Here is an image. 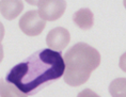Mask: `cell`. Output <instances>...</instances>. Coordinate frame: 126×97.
Here are the masks:
<instances>
[{
    "label": "cell",
    "mask_w": 126,
    "mask_h": 97,
    "mask_svg": "<svg viewBox=\"0 0 126 97\" xmlns=\"http://www.w3.org/2000/svg\"><path fill=\"white\" fill-rule=\"evenodd\" d=\"M65 62L61 51L50 48L34 52L12 68L5 81L14 84L26 95H34L48 83L61 78Z\"/></svg>",
    "instance_id": "obj_1"
},
{
    "label": "cell",
    "mask_w": 126,
    "mask_h": 97,
    "mask_svg": "<svg viewBox=\"0 0 126 97\" xmlns=\"http://www.w3.org/2000/svg\"><path fill=\"white\" fill-rule=\"evenodd\" d=\"M64 81L71 86L86 83L94 69L100 64V54L94 47L86 43H77L64 55Z\"/></svg>",
    "instance_id": "obj_2"
},
{
    "label": "cell",
    "mask_w": 126,
    "mask_h": 97,
    "mask_svg": "<svg viewBox=\"0 0 126 97\" xmlns=\"http://www.w3.org/2000/svg\"><path fill=\"white\" fill-rule=\"evenodd\" d=\"M46 26V20L40 16L36 10H31L25 13L19 19V28L28 36H36L43 32Z\"/></svg>",
    "instance_id": "obj_3"
},
{
    "label": "cell",
    "mask_w": 126,
    "mask_h": 97,
    "mask_svg": "<svg viewBox=\"0 0 126 97\" xmlns=\"http://www.w3.org/2000/svg\"><path fill=\"white\" fill-rule=\"evenodd\" d=\"M37 7H39L37 12L44 20L55 21L64 14L66 10V1L65 0H41Z\"/></svg>",
    "instance_id": "obj_4"
},
{
    "label": "cell",
    "mask_w": 126,
    "mask_h": 97,
    "mask_svg": "<svg viewBox=\"0 0 126 97\" xmlns=\"http://www.w3.org/2000/svg\"><path fill=\"white\" fill-rule=\"evenodd\" d=\"M71 41L70 32L62 27H57L50 30L46 36V44L50 49L61 51L65 48Z\"/></svg>",
    "instance_id": "obj_5"
},
{
    "label": "cell",
    "mask_w": 126,
    "mask_h": 97,
    "mask_svg": "<svg viewBox=\"0 0 126 97\" xmlns=\"http://www.w3.org/2000/svg\"><path fill=\"white\" fill-rule=\"evenodd\" d=\"M24 10L23 0H1L0 13L5 19L13 20Z\"/></svg>",
    "instance_id": "obj_6"
},
{
    "label": "cell",
    "mask_w": 126,
    "mask_h": 97,
    "mask_svg": "<svg viewBox=\"0 0 126 97\" xmlns=\"http://www.w3.org/2000/svg\"><path fill=\"white\" fill-rule=\"evenodd\" d=\"M73 21L81 30H90L94 24V15L90 9L83 8L74 13Z\"/></svg>",
    "instance_id": "obj_7"
},
{
    "label": "cell",
    "mask_w": 126,
    "mask_h": 97,
    "mask_svg": "<svg viewBox=\"0 0 126 97\" xmlns=\"http://www.w3.org/2000/svg\"><path fill=\"white\" fill-rule=\"evenodd\" d=\"M0 97H28L14 84L0 79Z\"/></svg>",
    "instance_id": "obj_8"
},
{
    "label": "cell",
    "mask_w": 126,
    "mask_h": 97,
    "mask_svg": "<svg viewBox=\"0 0 126 97\" xmlns=\"http://www.w3.org/2000/svg\"><path fill=\"white\" fill-rule=\"evenodd\" d=\"M111 97H126V78H116L109 84Z\"/></svg>",
    "instance_id": "obj_9"
},
{
    "label": "cell",
    "mask_w": 126,
    "mask_h": 97,
    "mask_svg": "<svg viewBox=\"0 0 126 97\" xmlns=\"http://www.w3.org/2000/svg\"><path fill=\"white\" fill-rule=\"evenodd\" d=\"M77 97H100L99 95H97L95 92H93L92 90L90 89H86L78 94Z\"/></svg>",
    "instance_id": "obj_10"
},
{
    "label": "cell",
    "mask_w": 126,
    "mask_h": 97,
    "mask_svg": "<svg viewBox=\"0 0 126 97\" xmlns=\"http://www.w3.org/2000/svg\"><path fill=\"white\" fill-rule=\"evenodd\" d=\"M119 66L124 73H126V52H124V54L121 55V58H120Z\"/></svg>",
    "instance_id": "obj_11"
},
{
    "label": "cell",
    "mask_w": 126,
    "mask_h": 97,
    "mask_svg": "<svg viewBox=\"0 0 126 97\" xmlns=\"http://www.w3.org/2000/svg\"><path fill=\"white\" fill-rule=\"evenodd\" d=\"M4 37V27L3 25H2V23L0 21V43H1V41L3 40Z\"/></svg>",
    "instance_id": "obj_12"
},
{
    "label": "cell",
    "mask_w": 126,
    "mask_h": 97,
    "mask_svg": "<svg viewBox=\"0 0 126 97\" xmlns=\"http://www.w3.org/2000/svg\"><path fill=\"white\" fill-rule=\"evenodd\" d=\"M25 1H26L28 4H30V5H39L41 0H25Z\"/></svg>",
    "instance_id": "obj_13"
},
{
    "label": "cell",
    "mask_w": 126,
    "mask_h": 97,
    "mask_svg": "<svg viewBox=\"0 0 126 97\" xmlns=\"http://www.w3.org/2000/svg\"><path fill=\"white\" fill-rule=\"evenodd\" d=\"M2 59H3V47H2L1 43H0V63H1Z\"/></svg>",
    "instance_id": "obj_14"
},
{
    "label": "cell",
    "mask_w": 126,
    "mask_h": 97,
    "mask_svg": "<svg viewBox=\"0 0 126 97\" xmlns=\"http://www.w3.org/2000/svg\"><path fill=\"white\" fill-rule=\"evenodd\" d=\"M123 4H124V8L126 9V0H123Z\"/></svg>",
    "instance_id": "obj_15"
}]
</instances>
